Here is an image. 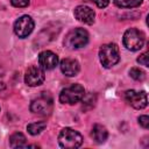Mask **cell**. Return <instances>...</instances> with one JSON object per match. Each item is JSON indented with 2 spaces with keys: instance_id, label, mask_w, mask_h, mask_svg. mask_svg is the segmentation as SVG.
<instances>
[{
  "instance_id": "obj_18",
  "label": "cell",
  "mask_w": 149,
  "mask_h": 149,
  "mask_svg": "<svg viewBox=\"0 0 149 149\" xmlns=\"http://www.w3.org/2000/svg\"><path fill=\"white\" fill-rule=\"evenodd\" d=\"M12 5L17 8H23L29 5V0H10Z\"/></svg>"
},
{
  "instance_id": "obj_20",
  "label": "cell",
  "mask_w": 149,
  "mask_h": 149,
  "mask_svg": "<svg viewBox=\"0 0 149 149\" xmlns=\"http://www.w3.org/2000/svg\"><path fill=\"white\" fill-rule=\"evenodd\" d=\"M139 123H140V126H142L143 128L147 129L149 127V116L148 115H141L139 118Z\"/></svg>"
},
{
  "instance_id": "obj_1",
  "label": "cell",
  "mask_w": 149,
  "mask_h": 149,
  "mask_svg": "<svg viewBox=\"0 0 149 149\" xmlns=\"http://www.w3.org/2000/svg\"><path fill=\"white\" fill-rule=\"evenodd\" d=\"M99 59L104 68L109 69L120 61L119 48L115 43L104 44L99 50Z\"/></svg>"
},
{
  "instance_id": "obj_11",
  "label": "cell",
  "mask_w": 149,
  "mask_h": 149,
  "mask_svg": "<svg viewBox=\"0 0 149 149\" xmlns=\"http://www.w3.org/2000/svg\"><path fill=\"white\" fill-rule=\"evenodd\" d=\"M58 64V56L50 51V50H44L38 55V65L43 70H52L56 68Z\"/></svg>"
},
{
  "instance_id": "obj_13",
  "label": "cell",
  "mask_w": 149,
  "mask_h": 149,
  "mask_svg": "<svg viewBox=\"0 0 149 149\" xmlns=\"http://www.w3.org/2000/svg\"><path fill=\"white\" fill-rule=\"evenodd\" d=\"M91 136L97 143H104L108 137V132L102 125H94L91 132Z\"/></svg>"
},
{
  "instance_id": "obj_22",
  "label": "cell",
  "mask_w": 149,
  "mask_h": 149,
  "mask_svg": "<svg viewBox=\"0 0 149 149\" xmlns=\"http://www.w3.org/2000/svg\"><path fill=\"white\" fill-rule=\"evenodd\" d=\"M3 76V69L0 66V77H2Z\"/></svg>"
},
{
  "instance_id": "obj_2",
  "label": "cell",
  "mask_w": 149,
  "mask_h": 149,
  "mask_svg": "<svg viewBox=\"0 0 149 149\" xmlns=\"http://www.w3.org/2000/svg\"><path fill=\"white\" fill-rule=\"evenodd\" d=\"M58 143L62 148L76 149L81 146L83 136L72 128H63L58 135Z\"/></svg>"
},
{
  "instance_id": "obj_6",
  "label": "cell",
  "mask_w": 149,
  "mask_h": 149,
  "mask_svg": "<svg viewBox=\"0 0 149 149\" xmlns=\"http://www.w3.org/2000/svg\"><path fill=\"white\" fill-rule=\"evenodd\" d=\"M88 42V33L83 28L72 29L65 37L64 44L69 49H80Z\"/></svg>"
},
{
  "instance_id": "obj_16",
  "label": "cell",
  "mask_w": 149,
  "mask_h": 149,
  "mask_svg": "<svg viewBox=\"0 0 149 149\" xmlns=\"http://www.w3.org/2000/svg\"><path fill=\"white\" fill-rule=\"evenodd\" d=\"M115 6L120 8H134L142 3V0H114Z\"/></svg>"
},
{
  "instance_id": "obj_8",
  "label": "cell",
  "mask_w": 149,
  "mask_h": 149,
  "mask_svg": "<svg viewBox=\"0 0 149 149\" xmlns=\"http://www.w3.org/2000/svg\"><path fill=\"white\" fill-rule=\"evenodd\" d=\"M45 79V74H44V70L38 65H34L28 68V70L26 71L24 74V83L30 86V87H35V86H40L43 84Z\"/></svg>"
},
{
  "instance_id": "obj_10",
  "label": "cell",
  "mask_w": 149,
  "mask_h": 149,
  "mask_svg": "<svg viewBox=\"0 0 149 149\" xmlns=\"http://www.w3.org/2000/svg\"><path fill=\"white\" fill-rule=\"evenodd\" d=\"M74 17L83 22V23H86V24H92L94 22V19H95V13L94 10L88 7V6H85V5H80V6H77L74 8Z\"/></svg>"
},
{
  "instance_id": "obj_19",
  "label": "cell",
  "mask_w": 149,
  "mask_h": 149,
  "mask_svg": "<svg viewBox=\"0 0 149 149\" xmlns=\"http://www.w3.org/2000/svg\"><path fill=\"white\" fill-rule=\"evenodd\" d=\"M137 63H140L141 65L144 66H149V61H148V51L143 52L142 55H140V57L137 58Z\"/></svg>"
},
{
  "instance_id": "obj_3",
  "label": "cell",
  "mask_w": 149,
  "mask_h": 149,
  "mask_svg": "<svg viewBox=\"0 0 149 149\" xmlns=\"http://www.w3.org/2000/svg\"><path fill=\"white\" fill-rule=\"evenodd\" d=\"M54 108L52 97L48 92H43L38 98L34 99L30 104V111L37 115H50Z\"/></svg>"
},
{
  "instance_id": "obj_5",
  "label": "cell",
  "mask_w": 149,
  "mask_h": 149,
  "mask_svg": "<svg viewBox=\"0 0 149 149\" xmlns=\"http://www.w3.org/2000/svg\"><path fill=\"white\" fill-rule=\"evenodd\" d=\"M122 42L128 50L137 51L144 44V34L136 28H129L125 31Z\"/></svg>"
},
{
  "instance_id": "obj_21",
  "label": "cell",
  "mask_w": 149,
  "mask_h": 149,
  "mask_svg": "<svg viewBox=\"0 0 149 149\" xmlns=\"http://www.w3.org/2000/svg\"><path fill=\"white\" fill-rule=\"evenodd\" d=\"M92 2H94L99 8H105L108 6L109 3V0H91Z\"/></svg>"
},
{
  "instance_id": "obj_14",
  "label": "cell",
  "mask_w": 149,
  "mask_h": 149,
  "mask_svg": "<svg viewBox=\"0 0 149 149\" xmlns=\"http://www.w3.org/2000/svg\"><path fill=\"white\" fill-rule=\"evenodd\" d=\"M9 144L12 148H27V146H28L26 136L20 132H16V133L10 135Z\"/></svg>"
},
{
  "instance_id": "obj_9",
  "label": "cell",
  "mask_w": 149,
  "mask_h": 149,
  "mask_svg": "<svg viewBox=\"0 0 149 149\" xmlns=\"http://www.w3.org/2000/svg\"><path fill=\"white\" fill-rule=\"evenodd\" d=\"M125 99L130 106H133L136 109H142L148 105V97L144 91H141V92H137L134 90L126 91Z\"/></svg>"
},
{
  "instance_id": "obj_15",
  "label": "cell",
  "mask_w": 149,
  "mask_h": 149,
  "mask_svg": "<svg viewBox=\"0 0 149 149\" xmlns=\"http://www.w3.org/2000/svg\"><path fill=\"white\" fill-rule=\"evenodd\" d=\"M45 127H47V122L45 121H37V122L29 123L27 126V130H28V133L30 135H38L44 130Z\"/></svg>"
},
{
  "instance_id": "obj_7",
  "label": "cell",
  "mask_w": 149,
  "mask_h": 149,
  "mask_svg": "<svg viewBox=\"0 0 149 149\" xmlns=\"http://www.w3.org/2000/svg\"><path fill=\"white\" fill-rule=\"evenodd\" d=\"M34 20L29 15H22L14 23V33L20 38L28 37L34 29Z\"/></svg>"
},
{
  "instance_id": "obj_17",
  "label": "cell",
  "mask_w": 149,
  "mask_h": 149,
  "mask_svg": "<svg viewBox=\"0 0 149 149\" xmlns=\"http://www.w3.org/2000/svg\"><path fill=\"white\" fill-rule=\"evenodd\" d=\"M129 76H130L133 79L137 80V81H142V80H144V78H146L144 71L141 70V69H139V68H132L130 71H129Z\"/></svg>"
},
{
  "instance_id": "obj_4",
  "label": "cell",
  "mask_w": 149,
  "mask_h": 149,
  "mask_svg": "<svg viewBox=\"0 0 149 149\" xmlns=\"http://www.w3.org/2000/svg\"><path fill=\"white\" fill-rule=\"evenodd\" d=\"M85 97V90L80 84H72L69 87H65L59 93V101L62 104L73 105L79 102Z\"/></svg>"
},
{
  "instance_id": "obj_12",
  "label": "cell",
  "mask_w": 149,
  "mask_h": 149,
  "mask_svg": "<svg viewBox=\"0 0 149 149\" xmlns=\"http://www.w3.org/2000/svg\"><path fill=\"white\" fill-rule=\"evenodd\" d=\"M59 66H61V71L68 77L77 76L79 70H80V65H79L78 61H76L73 58H64V59H62Z\"/></svg>"
}]
</instances>
